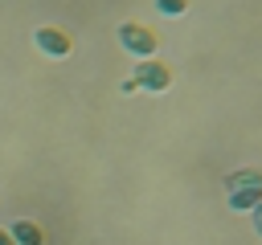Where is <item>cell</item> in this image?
<instances>
[{
	"label": "cell",
	"instance_id": "cell-1",
	"mask_svg": "<svg viewBox=\"0 0 262 245\" xmlns=\"http://www.w3.org/2000/svg\"><path fill=\"white\" fill-rule=\"evenodd\" d=\"M119 41H123L135 57H151V53H156V33L143 29V24H123V29H119Z\"/></svg>",
	"mask_w": 262,
	"mask_h": 245
},
{
	"label": "cell",
	"instance_id": "cell-2",
	"mask_svg": "<svg viewBox=\"0 0 262 245\" xmlns=\"http://www.w3.org/2000/svg\"><path fill=\"white\" fill-rule=\"evenodd\" d=\"M131 82H135V90H139V86H147V90H168V86H172V74H168L160 61H143Z\"/></svg>",
	"mask_w": 262,
	"mask_h": 245
},
{
	"label": "cell",
	"instance_id": "cell-3",
	"mask_svg": "<svg viewBox=\"0 0 262 245\" xmlns=\"http://www.w3.org/2000/svg\"><path fill=\"white\" fill-rule=\"evenodd\" d=\"M33 41H37V49H45L49 57H66V53H70V37H66L61 29H37Z\"/></svg>",
	"mask_w": 262,
	"mask_h": 245
},
{
	"label": "cell",
	"instance_id": "cell-4",
	"mask_svg": "<svg viewBox=\"0 0 262 245\" xmlns=\"http://www.w3.org/2000/svg\"><path fill=\"white\" fill-rule=\"evenodd\" d=\"M8 233H12V241H16V245H41V241H45V233H41L33 220H16Z\"/></svg>",
	"mask_w": 262,
	"mask_h": 245
},
{
	"label": "cell",
	"instance_id": "cell-5",
	"mask_svg": "<svg viewBox=\"0 0 262 245\" xmlns=\"http://www.w3.org/2000/svg\"><path fill=\"white\" fill-rule=\"evenodd\" d=\"M184 8H188V0H160V12H168V16H176Z\"/></svg>",
	"mask_w": 262,
	"mask_h": 245
},
{
	"label": "cell",
	"instance_id": "cell-6",
	"mask_svg": "<svg viewBox=\"0 0 262 245\" xmlns=\"http://www.w3.org/2000/svg\"><path fill=\"white\" fill-rule=\"evenodd\" d=\"M0 245H16V241H12V233H8V229H0Z\"/></svg>",
	"mask_w": 262,
	"mask_h": 245
},
{
	"label": "cell",
	"instance_id": "cell-7",
	"mask_svg": "<svg viewBox=\"0 0 262 245\" xmlns=\"http://www.w3.org/2000/svg\"><path fill=\"white\" fill-rule=\"evenodd\" d=\"M254 225H258V233H262V204H254Z\"/></svg>",
	"mask_w": 262,
	"mask_h": 245
}]
</instances>
